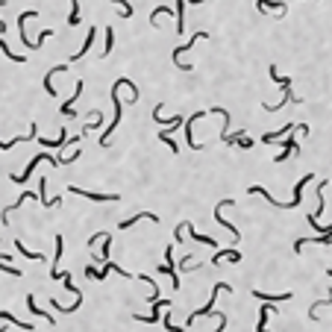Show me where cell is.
<instances>
[{"instance_id": "1", "label": "cell", "mask_w": 332, "mask_h": 332, "mask_svg": "<svg viewBox=\"0 0 332 332\" xmlns=\"http://www.w3.org/2000/svg\"><path fill=\"white\" fill-rule=\"evenodd\" d=\"M221 291H233V288H230L227 282H218V285H215V291H212V300H209V303H206L203 309H197L194 315H188V318H185V327H191V324H194L197 318H206V315H212V309H215V297H218Z\"/></svg>"}, {"instance_id": "2", "label": "cell", "mask_w": 332, "mask_h": 332, "mask_svg": "<svg viewBox=\"0 0 332 332\" xmlns=\"http://www.w3.org/2000/svg\"><path fill=\"white\" fill-rule=\"evenodd\" d=\"M112 100H115V118H112V124L103 130V138H100V144H103V147L112 141V133L118 130V124H121V112H124V106H121V100H118V88H115V85H112Z\"/></svg>"}, {"instance_id": "3", "label": "cell", "mask_w": 332, "mask_h": 332, "mask_svg": "<svg viewBox=\"0 0 332 332\" xmlns=\"http://www.w3.org/2000/svg\"><path fill=\"white\" fill-rule=\"evenodd\" d=\"M203 38H209V33H194L191 38H188V44H179V47L173 50V65L179 68V71H191V65L182 62V53H185L188 47H194V41H203Z\"/></svg>"}, {"instance_id": "4", "label": "cell", "mask_w": 332, "mask_h": 332, "mask_svg": "<svg viewBox=\"0 0 332 332\" xmlns=\"http://www.w3.org/2000/svg\"><path fill=\"white\" fill-rule=\"evenodd\" d=\"M159 270L170 276V285H173V288H179V273L173 270V247H165V262L159 265Z\"/></svg>"}, {"instance_id": "5", "label": "cell", "mask_w": 332, "mask_h": 332, "mask_svg": "<svg viewBox=\"0 0 332 332\" xmlns=\"http://www.w3.org/2000/svg\"><path fill=\"white\" fill-rule=\"evenodd\" d=\"M203 115H206V112H194V115H188V121L182 124V133H185V141H188V147H191V150H200V147H203L200 141H194V138H191V127H194V121H197V118H203Z\"/></svg>"}, {"instance_id": "6", "label": "cell", "mask_w": 332, "mask_h": 332, "mask_svg": "<svg viewBox=\"0 0 332 332\" xmlns=\"http://www.w3.org/2000/svg\"><path fill=\"white\" fill-rule=\"evenodd\" d=\"M38 200H41V206H44V209H56V206L62 203L59 197H47V176H41V179H38Z\"/></svg>"}, {"instance_id": "7", "label": "cell", "mask_w": 332, "mask_h": 332, "mask_svg": "<svg viewBox=\"0 0 332 332\" xmlns=\"http://www.w3.org/2000/svg\"><path fill=\"white\" fill-rule=\"evenodd\" d=\"M68 191H71V194H80V197L97 200V203H112V200H118V194H94V191H83V188H77V185H68Z\"/></svg>"}, {"instance_id": "8", "label": "cell", "mask_w": 332, "mask_h": 332, "mask_svg": "<svg viewBox=\"0 0 332 332\" xmlns=\"http://www.w3.org/2000/svg\"><path fill=\"white\" fill-rule=\"evenodd\" d=\"M185 3H203V0H176V33H185Z\"/></svg>"}, {"instance_id": "9", "label": "cell", "mask_w": 332, "mask_h": 332, "mask_svg": "<svg viewBox=\"0 0 332 332\" xmlns=\"http://www.w3.org/2000/svg\"><path fill=\"white\" fill-rule=\"evenodd\" d=\"M21 141H38V127H30V135L24 138V135H18V138H9V141H0V150H9V147H15V144H21Z\"/></svg>"}, {"instance_id": "10", "label": "cell", "mask_w": 332, "mask_h": 332, "mask_svg": "<svg viewBox=\"0 0 332 332\" xmlns=\"http://www.w3.org/2000/svg\"><path fill=\"white\" fill-rule=\"evenodd\" d=\"M256 9L259 12H279V15H285V3L282 0H256Z\"/></svg>"}, {"instance_id": "11", "label": "cell", "mask_w": 332, "mask_h": 332, "mask_svg": "<svg viewBox=\"0 0 332 332\" xmlns=\"http://www.w3.org/2000/svg\"><path fill=\"white\" fill-rule=\"evenodd\" d=\"M62 247H65V241H62V235H56V256H53V270H50V279H62V270H59Z\"/></svg>"}, {"instance_id": "12", "label": "cell", "mask_w": 332, "mask_h": 332, "mask_svg": "<svg viewBox=\"0 0 332 332\" xmlns=\"http://www.w3.org/2000/svg\"><path fill=\"white\" fill-rule=\"evenodd\" d=\"M62 71H68V65H53L50 71H47V77H44V88H47V94H59V91L53 88V77L62 74Z\"/></svg>"}, {"instance_id": "13", "label": "cell", "mask_w": 332, "mask_h": 332, "mask_svg": "<svg viewBox=\"0 0 332 332\" xmlns=\"http://www.w3.org/2000/svg\"><path fill=\"white\" fill-rule=\"evenodd\" d=\"M141 218H147V221H153V224H156V221H159V218H156V215H153V212H138V215H133V218H127V221H124V224H118V230H130V227H133V224H138V221H141Z\"/></svg>"}, {"instance_id": "14", "label": "cell", "mask_w": 332, "mask_h": 332, "mask_svg": "<svg viewBox=\"0 0 332 332\" xmlns=\"http://www.w3.org/2000/svg\"><path fill=\"white\" fill-rule=\"evenodd\" d=\"M91 44H94V27H91V30H88V35H85V44H83V47H80V50L71 56V62H80V59L88 53V47H91Z\"/></svg>"}, {"instance_id": "15", "label": "cell", "mask_w": 332, "mask_h": 332, "mask_svg": "<svg viewBox=\"0 0 332 332\" xmlns=\"http://www.w3.org/2000/svg\"><path fill=\"white\" fill-rule=\"evenodd\" d=\"M83 94V83H77V91L71 94V100H68L65 106H62V115H68V118H77V112H74V100Z\"/></svg>"}, {"instance_id": "16", "label": "cell", "mask_w": 332, "mask_h": 332, "mask_svg": "<svg viewBox=\"0 0 332 332\" xmlns=\"http://www.w3.org/2000/svg\"><path fill=\"white\" fill-rule=\"evenodd\" d=\"M185 230H188V238H194V241H200V244H209V247H218V241H215L212 235H200V233H194V227H191V224H185Z\"/></svg>"}, {"instance_id": "17", "label": "cell", "mask_w": 332, "mask_h": 332, "mask_svg": "<svg viewBox=\"0 0 332 332\" xmlns=\"http://www.w3.org/2000/svg\"><path fill=\"white\" fill-rule=\"evenodd\" d=\"M253 297L256 300H265V303H282V300H291V294H265V291H253Z\"/></svg>"}, {"instance_id": "18", "label": "cell", "mask_w": 332, "mask_h": 332, "mask_svg": "<svg viewBox=\"0 0 332 332\" xmlns=\"http://www.w3.org/2000/svg\"><path fill=\"white\" fill-rule=\"evenodd\" d=\"M221 259H230V262H241V253H238L235 247H233V250H221L218 256H212V265H218Z\"/></svg>"}, {"instance_id": "19", "label": "cell", "mask_w": 332, "mask_h": 332, "mask_svg": "<svg viewBox=\"0 0 332 332\" xmlns=\"http://www.w3.org/2000/svg\"><path fill=\"white\" fill-rule=\"evenodd\" d=\"M38 144H44V147H65V144H68V133L62 130L59 138H38Z\"/></svg>"}, {"instance_id": "20", "label": "cell", "mask_w": 332, "mask_h": 332, "mask_svg": "<svg viewBox=\"0 0 332 332\" xmlns=\"http://www.w3.org/2000/svg\"><path fill=\"white\" fill-rule=\"evenodd\" d=\"M270 312H273V306L265 303L262 312H259V327H256V332H267V318H270Z\"/></svg>"}, {"instance_id": "21", "label": "cell", "mask_w": 332, "mask_h": 332, "mask_svg": "<svg viewBox=\"0 0 332 332\" xmlns=\"http://www.w3.org/2000/svg\"><path fill=\"white\" fill-rule=\"evenodd\" d=\"M15 247H18V253L24 256V259H33V262H44L47 256H41V253H33V250H27L24 247V241H15Z\"/></svg>"}, {"instance_id": "22", "label": "cell", "mask_w": 332, "mask_h": 332, "mask_svg": "<svg viewBox=\"0 0 332 332\" xmlns=\"http://www.w3.org/2000/svg\"><path fill=\"white\" fill-rule=\"evenodd\" d=\"M27 309H30V312H33V315H38V318H47V324H50V327H53V318H50V315H47V312H41V309H38V306H35V297H33V294H27Z\"/></svg>"}, {"instance_id": "23", "label": "cell", "mask_w": 332, "mask_h": 332, "mask_svg": "<svg viewBox=\"0 0 332 332\" xmlns=\"http://www.w3.org/2000/svg\"><path fill=\"white\" fill-rule=\"evenodd\" d=\"M0 321H9V324H15V327H21V330H35L33 324H24V321H18V318H15V315H9V312H0Z\"/></svg>"}, {"instance_id": "24", "label": "cell", "mask_w": 332, "mask_h": 332, "mask_svg": "<svg viewBox=\"0 0 332 332\" xmlns=\"http://www.w3.org/2000/svg\"><path fill=\"white\" fill-rule=\"evenodd\" d=\"M68 24H71V27H77V24H80V3H77V0H71V15H68Z\"/></svg>"}, {"instance_id": "25", "label": "cell", "mask_w": 332, "mask_h": 332, "mask_svg": "<svg viewBox=\"0 0 332 332\" xmlns=\"http://www.w3.org/2000/svg\"><path fill=\"white\" fill-rule=\"evenodd\" d=\"M270 80H273V83H279L282 88H291V83H288V77H282V74H279V71H276V68H273V65H270Z\"/></svg>"}, {"instance_id": "26", "label": "cell", "mask_w": 332, "mask_h": 332, "mask_svg": "<svg viewBox=\"0 0 332 332\" xmlns=\"http://www.w3.org/2000/svg\"><path fill=\"white\" fill-rule=\"evenodd\" d=\"M0 50H3V53H6V56L12 59V62H24V56H18V53H12V50H9V44H6L3 38H0Z\"/></svg>"}, {"instance_id": "27", "label": "cell", "mask_w": 332, "mask_h": 332, "mask_svg": "<svg viewBox=\"0 0 332 332\" xmlns=\"http://www.w3.org/2000/svg\"><path fill=\"white\" fill-rule=\"evenodd\" d=\"M112 44H115V30H106V47H103V56L112 53Z\"/></svg>"}, {"instance_id": "28", "label": "cell", "mask_w": 332, "mask_h": 332, "mask_svg": "<svg viewBox=\"0 0 332 332\" xmlns=\"http://www.w3.org/2000/svg\"><path fill=\"white\" fill-rule=\"evenodd\" d=\"M112 3H118V6H124V12H121L124 18H130V15H133V6H130V0H112Z\"/></svg>"}, {"instance_id": "29", "label": "cell", "mask_w": 332, "mask_h": 332, "mask_svg": "<svg viewBox=\"0 0 332 332\" xmlns=\"http://www.w3.org/2000/svg\"><path fill=\"white\" fill-rule=\"evenodd\" d=\"M159 141H162V144H167V147H170V150H173V153H176V141H173V138H170V135L159 133Z\"/></svg>"}, {"instance_id": "30", "label": "cell", "mask_w": 332, "mask_h": 332, "mask_svg": "<svg viewBox=\"0 0 332 332\" xmlns=\"http://www.w3.org/2000/svg\"><path fill=\"white\" fill-rule=\"evenodd\" d=\"M103 238H106V233H94L91 238H88V247H94V244H97V241H103Z\"/></svg>"}, {"instance_id": "31", "label": "cell", "mask_w": 332, "mask_h": 332, "mask_svg": "<svg viewBox=\"0 0 332 332\" xmlns=\"http://www.w3.org/2000/svg\"><path fill=\"white\" fill-rule=\"evenodd\" d=\"M327 273H330V279H332V270H327Z\"/></svg>"}]
</instances>
